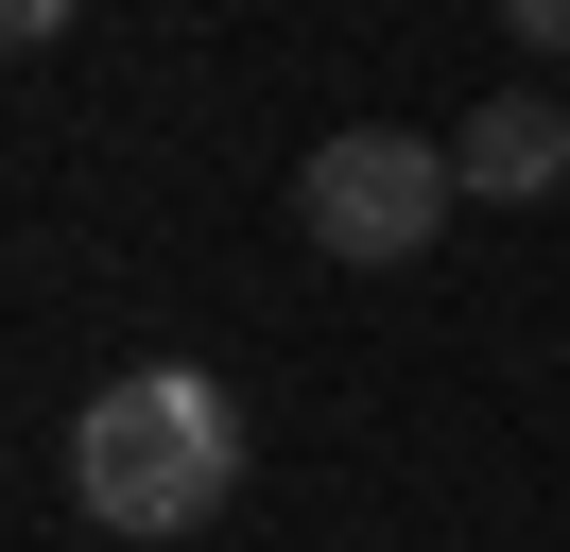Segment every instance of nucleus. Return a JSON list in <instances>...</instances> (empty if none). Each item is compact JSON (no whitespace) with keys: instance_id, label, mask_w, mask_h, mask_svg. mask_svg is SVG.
<instances>
[{"instance_id":"1","label":"nucleus","mask_w":570,"mask_h":552,"mask_svg":"<svg viewBox=\"0 0 570 552\" xmlns=\"http://www.w3.org/2000/svg\"><path fill=\"white\" fill-rule=\"evenodd\" d=\"M70 483H87V518H105V535H139V552L208 535V518L243 501V397H225V379H190V363L105 379V397L70 414Z\"/></svg>"},{"instance_id":"2","label":"nucleus","mask_w":570,"mask_h":552,"mask_svg":"<svg viewBox=\"0 0 570 552\" xmlns=\"http://www.w3.org/2000/svg\"><path fill=\"white\" fill-rule=\"evenodd\" d=\"M450 207H466V172H450V138H415V121H346V138H312V172H294V225H312L346 276H397Z\"/></svg>"},{"instance_id":"3","label":"nucleus","mask_w":570,"mask_h":552,"mask_svg":"<svg viewBox=\"0 0 570 552\" xmlns=\"http://www.w3.org/2000/svg\"><path fill=\"white\" fill-rule=\"evenodd\" d=\"M450 172H466V190H484V207H535V190H553V172H570V103H535V87H501L484 121H450Z\"/></svg>"},{"instance_id":"4","label":"nucleus","mask_w":570,"mask_h":552,"mask_svg":"<svg viewBox=\"0 0 570 552\" xmlns=\"http://www.w3.org/2000/svg\"><path fill=\"white\" fill-rule=\"evenodd\" d=\"M501 34L519 52H570V0H501Z\"/></svg>"},{"instance_id":"5","label":"nucleus","mask_w":570,"mask_h":552,"mask_svg":"<svg viewBox=\"0 0 570 552\" xmlns=\"http://www.w3.org/2000/svg\"><path fill=\"white\" fill-rule=\"evenodd\" d=\"M0 34H70V0H0Z\"/></svg>"}]
</instances>
